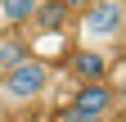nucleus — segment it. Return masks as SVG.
<instances>
[{
  "label": "nucleus",
  "instance_id": "nucleus-1",
  "mask_svg": "<svg viewBox=\"0 0 126 122\" xmlns=\"http://www.w3.org/2000/svg\"><path fill=\"white\" fill-rule=\"evenodd\" d=\"M45 90H50V68H45L41 59H23L18 68H9L5 77H0V104L27 109V104H36Z\"/></svg>",
  "mask_w": 126,
  "mask_h": 122
},
{
  "label": "nucleus",
  "instance_id": "nucleus-2",
  "mask_svg": "<svg viewBox=\"0 0 126 122\" xmlns=\"http://www.w3.org/2000/svg\"><path fill=\"white\" fill-rule=\"evenodd\" d=\"M81 32L90 41H113L126 32V9H122V0H94V5L81 14Z\"/></svg>",
  "mask_w": 126,
  "mask_h": 122
},
{
  "label": "nucleus",
  "instance_id": "nucleus-3",
  "mask_svg": "<svg viewBox=\"0 0 126 122\" xmlns=\"http://www.w3.org/2000/svg\"><path fill=\"white\" fill-rule=\"evenodd\" d=\"M72 109H81L90 122H108V118L117 113V95H113V86H108V81H90V86H77Z\"/></svg>",
  "mask_w": 126,
  "mask_h": 122
},
{
  "label": "nucleus",
  "instance_id": "nucleus-4",
  "mask_svg": "<svg viewBox=\"0 0 126 122\" xmlns=\"http://www.w3.org/2000/svg\"><path fill=\"white\" fill-rule=\"evenodd\" d=\"M104 72H108V63H104V54L99 50H77L72 59H68V77L77 81V86H90V81H104Z\"/></svg>",
  "mask_w": 126,
  "mask_h": 122
},
{
  "label": "nucleus",
  "instance_id": "nucleus-5",
  "mask_svg": "<svg viewBox=\"0 0 126 122\" xmlns=\"http://www.w3.org/2000/svg\"><path fill=\"white\" fill-rule=\"evenodd\" d=\"M23 59H32V54H27V41H23V36H0V77H5L9 68H18Z\"/></svg>",
  "mask_w": 126,
  "mask_h": 122
},
{
  "label": "nucleus",
  "instance_id": "nucleus-6",
  "mask_svg": "<svg viewBox=\"0 0 126 122\" xmlns=\"http://www.w3.org/2000/svg\"><path fill=\"white\" fill-rule=\"evenodd\" d=\"M0 18L14 23V27H23L36 18V0H0Z\"/></svg>",
  "mask_w": 126,
  "mask_h": 122
},
{
  "label": "nucleus",
  "instance_id": "nucleus-7",
  "mask_svg": "<svg viewBox=\"0 0 126 122\" xmlns=\"http://www.w3.org/2000/svg\"><path fill=\"white\" fill-rule=\"evenodd\" d=\"M113 95H117V109H126V63L117 68V77H113Z\"/></svg>",
  "mask_w": 126,
  "mask_h": 122
},
{
  "label": "nucleus",
  "instance_id": "nucleus-8",
  "mask_svg": "<svg viewBox=\"0 0 126 122\" xmlns=\"http://www.w3.org/2000/svg\"><path fill=\"white\" fill-rule=\"evenodd\" d=\"M36 14H41V23H45V27H54V23L63 18V5H50V9H36Z\"/></svg>",
  "mask_w": 126,
  "mask_h": 122
},
{
  "label": "nucleus",
  "instance_id": "nucleus-9",
  "mask_svg": "<svg viewBox=\"0 0 126 122\" xmlns=\"http://www.w3.org/2000/svg\"><path fill=\"white\" fill-rule=\"evenodd\" d=\"M59 122H90V118H86L81 109H72V104H68V109H63V113H59Z\"/></svg>",
  "mask_w": 126,
  "mask_h": 122
},
{
  "label": "nucleus",
  "instance_id": "nucleus-10",
  "mask_svg": "<svg viewBox=\"0 0 126 122\" xmlns=\"http://www.w3.org/2000/svg\"><path fill=\"white\" fill-rule=\"evenodd\" d=\"M72 5H81V0H72Z\"/></svg>",
  "mask_w": 126,
  "mask_h": 122
},
{
  "label": "nucleus",
  "instance_id": "nucleus-11",
  "mask_svg": "<svg viewBox=\"0 0 126 122\" xmlns=\"http://www.w3.org/2000/svg\"><path fill=\"white\" fill-rule=\"evenodd\" d=\"M122 36H126V32H122Z\"/></svg>",
  "mask_w": 126,
  "mask_h": 122
}]
</instances>
